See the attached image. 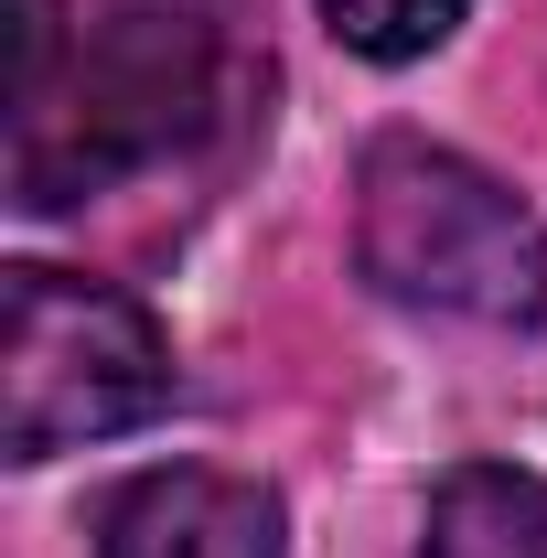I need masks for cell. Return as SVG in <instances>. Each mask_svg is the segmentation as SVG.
I'll return each mask as SVG.
<instances>
[{
    "label": "cell",
    "instance_id": "obj_1",
    "mask_svg": "<svg viewBox=\"0 0 547 558\" xmlns=\"http://www.w3.org/2000/svg\"><path fill=\"white\" fill-rule=\"evenodd\" d=\"M354 269L387 301H418V312L537 323L547 312V226L462 150L376 140L365 172H354Z\"/></svg>",
    "mask_w": 547,
    "mask_h": 558
},
{
    "label": "cell",
    "instance_id": "obj_2",
    "mask_svg": "<svg viewBox=\"0 0 547 558\" xmlns=\"http://www.w3.org/2000/svg\"><path fill=\"white\" fill-rule=\"evenodd\" d=\"M161 409H172V344L130 290H97L44 258L0 279V462H54Z\"/></svg>",
    "mask_w": 547,
    "mask_h": 558
},
{
    "label": "cell",
    "instance_id": "obj_3",
    "mask_svg": "<svg viewBox=\"0 0 547 558\" xmlns=\"http://www.w3.org/2000/svg\"><path fill=\"white\" fill-rule=\"evenodd\" d=\"M97 558H279V494L205 462H161L97 515Z\"/></svg>",
    "mask_w": 547,
    "mask_h": 558
},
{
    "label": "cell",
    "instance_id": "obj_4",
    "mask_svg": "<svg viewBox=\"0 0 547 558\" xmlns=\"http://www.w3.org/2000/svg\"><path fill=\"white\" fill-rule=\"evenodd\" d=\"M418 558H547V484L515 462H462L429 494Z\"/></svg>",
    "mask_w": 547,
    "mask_h": 558
},
{
    "label": "cell",
    "instance_id": "obj_5",
    "mask_svg": "<svg viewBox=\"0 0 547 558\" xmlns=\"http://www.w3.org/2000/svg\"><path fill=\"white\" fill-rule=\"evenodd\" d=\"M462 11H473V0H323V22H333L365 65H418V54H440V44L462 33Z\"/></svg>",
    "mask_w": 547,
    "mask_h": 558
}]
</instances>
